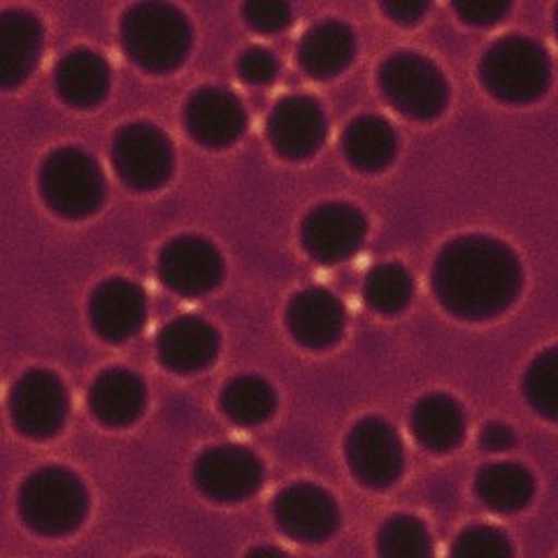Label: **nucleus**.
I'll return each mask as SVG.
<instances>
[{
  "label": "nucleus",
  "mask_w": 558,
  "mask_h": 558,
  "mask_svg": "<svg viewBox=\"0 0 558 558\" xmlns=\"http://www.w3.org/2000/svg\"><path fill=\"white\" fill-rule=\"evenodd\" d=\"M433 287L440 303L457 317L484 319L514 301L521 268L502 242L470 235L442 250L433 270Z\"/></svg>",
  "instance_id": "obj_1"
},
{
  "label": "nucleus",
  "mask_w": 558,
  "mask_h": 558,
  "mask_svg": "<svg viewBox=\"0 0 558 558\" xmlns=\"http://www.w3.org/2000/svg\"><path fill=\"white\" fill-rule=\"evenodd\" d=\"M121 43L126 54L151 73L178 68L191 47L186 16L172 5L143 3L126 12L121 24Z\"/></svg>",
  "instance_id": "obj_2"
},
{
  "label": "nucleus",
  "mask_w": 558,
  "mask_h": 558,
  "mask_svg": "<svg viewBox=\"0 0 558 558\" xmlns=\"http://www.w3.org/2000/svg\"><path fill=\"white\" fill-rule=\"evenodd\" d=\"M20 510L26 526L43 535L75 531L86 514L82 482L63 468H45L31 475L22 488Z\"/></svg>",
  "instance_id": "obj_3"
},
{
  "label": "nucleus",
  "mask_w": 558,
  "mask_h": 558,
  "mask_svg": "<svg viewBox=\"0 0 558 558\" xmlns=\"http://www.w3.org/2000/svg\"><path fill=\"white\" fill-rule=\"evenodd\" d=\"M482 80L494 96L510 102H526L543 96L547 89L549 59L537 43L510 35L486 51Z\"/></svg>",
  "instance_id": "obj_4"
},
{
  "label": "nucleus",
  "mask_w": 558,
  "mask_h": 558,
  "mask_svg": "<svg viewBox=\"0 0 558 558\" xmlns=\"http://www.w3.org/2000/svg\"><path fill=\"white\" fill-rule=\"evenodd\" d=\"M43 196L63 217H89L102 201V174L89 154L59 149L49 156L40 174Z\"/></svg>",
  "instance_id": "obj_5"
},
{
  "label": "nucleus",
  "mask_w": 558,
  "mask_h": 558,
  "mask_svg": "<svg viewBox=\"0 0 558 558\" xmlns=\"http://www.w3.org/2000/svg\"><path fill=\"white\" fill-rule=\"evenodd\" d=\"M379 86L400 114L414 119L438 117L449 98L440 70L418 54H393L384 61Z\"/></svg>",
  "instance_id": "obj_6"
},
{
  "label": "nucleus",
  "mask_w": 558,
  "mask_h": 558,
  "mask_svg": "<svg viewBox=\"0 0 558 558\" xmlns=\"http://www.w3.org/2000/svg\"><path fill=\"white\" fill-rule=\"evenodd\" d=\"M112 161L129 186L137 191L159 189L172 172L170 140L147 124L126 126L114 137Z\"/></svg>",
  "instance_id": "obj_7"
},
{
  "label": "nucleus",
  "mask_w": 558,
  "mask_h": 558,
  "mask_svg": "<svg viewBox=\"0 0 558 558\" xmlns=\"http://www.w3.org/2000/svg\"><path fill=\"white\" fill-rule=\"evenodd\" d=\"M10 410L16 428L31 438H49L61 430L68 414L63 381L49 371H31L14 384Z\"/></svg>",
  "instance_id": "obj_8"
},
{
  "label": "nucleus",
  "mask_w": 558,
  "mask_h": 558,
  "mask_svg": "<svg viewBox=\"0 0 558 558\" xmlns=\"http://www.w3.org/2000/svg\"><path fill=\"white\" fill-rule=\"evenodd\" d=\"M347 461L359 482L384 488L393 484L403 470V445L381 418H363L349 433Z\"/></svg>",
  "instance_id": "obj_9"
},
{
  "label": "nucleus",
  "mask_w": 558,
  "mask_h": 558,
  "mask_svg": "<svg viewBox=\"0 0 558 558\" xmlns=\"http://www.w3.org/2000/svg\"><path fill=\"white\" fill-rule=\"evenodd\" d=\"M264 482V465L242 447H217L205 451L196 463V484L215 500L235 502L256 494Z\"/></svg>",
  "instance_id": "obj_10"
},
{
  "label": "nucleus",
  "mask_w": 558,
  "mask_h": 558,
  "mask_svg": "<svg viewBox=\"0 0 558 558\" xmlns=\"http://www.w3.org/2000/svg\"><path fill=\"white\" fill-rule=\"evenodd\" d=\"M223 260L203 238H178L168 242L159 258L161 282L182 295H201L219 284Z\"/></svg>",
  "instance_id": "obj_11"
},
{
  "label": "nucleus",
  "mask_w": 558,
  "mask_h": 558,
  "mask_svg": "<svg viewBox=\"0 0 558 558\" xmlns=\"http://www.w3.org/2000/svg\"><path fill=\"white\" fill-rule=\"evenodd\" d=\"M365 235V219L356 207L330 203L317 207L303 223V244L322 264H340L356 254Z\"/></svg>",
  "instance_id": "obj_12"
},
{
  "label": "nucleus",
  "mask_w": 558,
  "mask_h": 558,
  "mask_svg": "<svg viewBox=\"0 0 558 558\" xmlns=\"http://www.w3.org/2000/svg\"><path fill=\"white\" fill-rule=\"evenodd\" d=\"M275 521L293 539L322 543L338 529V505L324 488L295 484L275 498Z\"/></svg>",
  "instance_id": "obj_13"
},
{
  "label": "nucleus",
  "mask_w": 558,
  "mask_h": 558,
  "mask_svg": "<svg viewBox=\"0 0 558 558\" xmlns=\"http://www.w3.org/2000/svg\"><path fill=\"white\" fill-rule=\"evenodd\" d=\"M270 143L284 159H307L326 137V119L319 102L305 96H291L275 105L268 119Z\"/></svg>",
  "instance_id": "obj_14"
},
{
  "label": "nucleus",
  "mask_w": 558,
  "mask_h": 558,
  "mask_svg": "<svg viewBox=\"0 0 558 558\" xmlns=\"http://www.w3.org/2000/svg\"><path fill=\"white\" fill-rule=\"evenodd\" d=\"M184 121L189 133L205 147L231 145L247 126V117L238 98L221 89H201L191 96Z\"/></svg>",
  "instance_id": "obj_15"
},
{
  "label": "nucleus",
  "mask_w": 558,
  "mask_h": 558,
  "mask_svg": "<svg viewBox=\"0 0 558 558\" xmlns=\"http://www.w3.org/2000/svg\"><path fill=\"white\" fill-rule=\"evenodd\" d=\"M92 324L98 336L121 342L145 324V293L126 279H110L94 291Z\"/></svg>",
  "instance_id": "obj_16"
},
{
  "label": "nucleus",
  "mask_w": 558,
  "mask_h": 558,
  "mask_svg": "<svg viewBox=\"0 0 558 558\" xmlns=\"http://www.w3.org/2000/svg\"><path fill=\"white\" fill-rule=\"evenodd\" d=\"M43 28L33 14L10 10L0 16V82L5 89L22 84L40 59Z\"/></svg>",
  "instance_id": "obj_17"
},
{
  "label": "nucleus",
  "mask_w": 558,
  "mask_h": 558,
  "mask_svg": "<svg viewBox=\"0 0 558 558\" xmlns=\"http://www.w3.org/2000/svg\"><path fill=\"white\" fill-rule=\"evenodd\" d=\"M289 328L307 347H330L338 342L344 326V307L326 289H307L289 305Z\"/></svg>",
  "instance_id": "obj_18"
},
{
  "label": "nucleus",
  "mask_w": 558,
  "mask_h": 558,
  "mask_svg": "<svg viewBox=\"0 0 558 558\" xmlns=\"http://www.w3.org/2000/svg\"><path fill=\"white\" fill-rule=\"evenodd\" d=\"M217 333L203 319L182 317L168 324L159 336V359L174 373H196L217 356Z\"/></svg>",
  "instance_id": "obj_19"
},
{
  "label": "nucleus",
  "mask_w": 558,
  "mask_h": 558,
  "mask_svg": "<svg viewBox=\"0 0 558 558\" xmlns=\"http://www.w3.org/2000/svg\"><path fill=\"white\" fill-rule=\"evenodd\" d=\"M354 33L344 24L326 22L310 28L299 47V59L307 75L328 80L338 75L354 59Z\"/></svg>",
  "instance_id": "obj_20"
},
{
  "label": "nucleus",
  "mask_w": 558,
  "mask_h": 558,
  "mask_svg": "<svg viewBox=\"0 0 558 558\" xmlns=\"http://www.w3.org/2000/svg\"><path fill=\"white\" fill-rule=\"evenodd\" d=\"M89 405L102 424L126 426L145 408V387L133 373L114 368L94 381Z\"/></svg>",
  "instance_id": "obj_21"
},
{
  "label": "nucleus",
  "mask_w": 558,
  "mask_h": 558,
  "mask_svg": "<svg viewBox=\"0 0 558 558\" xmlns=\"http://www.w3.org/2000/svg\"><path fill=\"white\" fill-rule=\"evenodd\" d=\"M110 70L96 51L75 49L61 59L57 68V89L70 105L89 108L108 94Z\"/></svg>",
  "instance_id": "obj_22"
},
{
  "label": "nucleus",
  "mask_w": 558,
  "mask_h": 558,
  "mask_svg": "<svg viewBox=\"0 0 558 558\" xmlns=\"http://www.w3.org/2000/svg\"><path fill=\"white\" fill-rule=\"evenodd\" d=\"M416 440L430 451H451L463 440L465 418L449 396H428L412 412Z\"/></svg>",
  "instance_id": "obj_23"
},
{
  "label": "nucleus",
  "mask_w": 558,
  "mask_h": 558,
  "mask_svg": "<svg viewBox=\"0 0 558 558\" xmlns=\"http://www.w3.org/2000/svg\"><path fill=\"white\" fill-rule=\"evenodd\" d=\"M347 159L359 170L387 168L396 154V135L379 117H361L349 124L342 137Z\"/></svg>",
  "instance_id": "obj_24"
},
{
  "label": "nucleus",
  "mask_w": 558,
  "mask_h": 558,
  "mask_svg": "<svg viewBox=\"0 0 558 558\" xmlns=\"http://www.w3.org/2000/svg\"><path fill=\"white\" fill-rule=\"evenodd\" d=\"M477 494L496 512H517L533 496V477L514 463H494L480 470Z\"/></svg>",
  "instance_id": "obj_25"
},
{
  "label": "nucleus",
  "mask_w": 558,
  "mask_h": 558,
  "mask_svg": "<svg viewBox=\"0 0 558 558\" xmlns=\"http://www.w3.org/2000/svg\"><path fill=\"white\" fill-rule=\"evenodd\" d=\"M221 408L235 424L256 426L272 414L275 393L264 379L238 377L221 393Z\"/></svg>",
  "instance_id": "obj_26"
},
{
  "label": "nucleus",
  "mask_w": 558,
  "mask_h": 558,
  "mask_svg": "<svg viewBox=\"0 0 558 558\" xmlns=\"http://www.w3.org/2000/svg\"><path fill=\"white\" fill-rule=\"evenodd\" d=\"M363 295L377 312H400L412 299V277L396 264L377 266L365 279Z\"/></svg>",
  "instance_id": "obj_27"
},
{
  "label": "nucleus",
  "mask_w": 558,
  "mask_h": 558,
  "mask_svg": "<svg viewBox=\"0 0 558 558\" xmlns=\"http://www.w3.org/2000/svg\"><path fill=\"white\" fill-rule=\"evenodd\" d=\"M379 556L424 558L430 554V537L424 523L414 517H393L379 531Z\"/></svg>",
  "instance_id": "obj_28"
},
{
  "label": "nucleus",
  "mask_w": 558,
  "mask_h": 558,
  "mask_svg": "<svg viewBox=\"0 0 558 558\" xmlns=\"http://www.w3.org/2000/svg\"><path fill=\"white\" fill-rule=\"evenodd\" d=\"M523 389L531 400V405L545 414L547 418H556L558 408V359L556 349H547L545 354H539L523 379Z\"/></svg>",
  "instance_id": "obj_29"
},
{
  "label": "nucleus",
  "mask_w": 558,
  "mask_h": 558,
  "mask_svg": "<svg viewBox=\"0 0 558 558\" xmlns=\"http://www.w3.org/2000/svg\"><path fill=\"white\" fill-rule=\"evenodd\" d=\"M512 547L502 531L494 526H473L463 531L451 547L453 558H502L510 556Z\"/></svg>",
  "instance_id": "obj_30"
},
{
  "label": "nucleus",
  "mask_w": 558,
  "mask_h": 558,
  "mask_svg": "<svg viewBox=\"0 0 558 558\" xmlns=\"http://www.w3.org/2000/svg\"><path fill=\"white\" fill-rule=\"evenodd\" d=\"M244 22L254 31L275 33L291 24V8L287 3H270V0H254L242 8Z\"/></svg>",
  "instance_id": "obj_31"
},
{
  "label": "nucleus",
  "mask_w": 558,
  "mask_h": 558,
  "mask_svg": "<svg viewBox=\"0 0 558 558\" xmlns=\"http://www.w3.org/2000/svg\"><path fill=\"white\" fill-rule=\"evenodd\" d=\"M240 77L250 84H268L277 75V61L264 47H250L238 61Z\"/></svg>",
  "instance_id": "obj_32"
},
{
  "label": "nucleus",
  "mask_w": 558,
  "mask_h": 558,
  "mask_svg": "<svg viewBox=\"0 0 558 558\" xmlns=\"http://www.w3.org/2000/svg\"><path fill=\"white\" fill-rule=\"evenodd\" d=\"M453 10L468 24L492 26L502 20L505 12L510 10V3H505V0H484V3L482 0H465V3H453Z\"/></svg>",
  "instance_id": "obj_33"
},
{
  "label": "nucleus",
  "mask_w": 558,
  "mask_h": 558,
  "mask_svg": "<svg viewBox=\"0 0 558 558\" xmlns=\"http://www.w3.org/2000/svg\"><path fill=\"white\" fill-rule=\"evenodd\" d=\"M428 8H430L428 3H418V0H410V3H381L384 14L391 16L396 24H403V26L416 24L428 12Z\"/></svg>",
  "instance_id": "obj_34"
},
{
  "label": "nucleus",
  "mask_w": 558,
  "mask_h": 558,
  "mask_svg": "<svg viewBox=\"0 0 558 558\" xmlns=\"http://www.w3.org/2000/svg\"><path fill=\"white\" fill-rule=\"evenodd\" d=\"M480 442L486 451H505L514 445V435H512L510 426L488 424L480 435Z\"/></svg>",
  "instance_id": "obj_35"
},
{
  "label": "nucleus",
  "mask_w": 558,
  "mask_h": 558,
  "mask_svg": "<svg viewBox=\"0 0 558 558\" xmlns=\"http://www.w3.org/2000/svg\"><path fill=\"white\" fill-rule=\"evenodd\" d=\"M252 554H254V556H256V554H272V556H279L282 551H279V549H272V547H258V549H254Z\"/></svg>",
  "instance_id": "obj_36"
}]
</instances>
